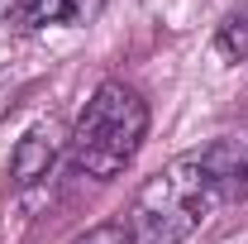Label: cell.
Masks as SVG:
<instances>
[{"instance_id": "cell-1", "label": "cell", "mask_w": 248, "mask_h": 244, "mask_svg": "<svg viewBox=\"0 0 248 244\" xmlns=\"http://www.w3.org/2000/svg\"><path fill=\"white\" fill-rule=\"evenodd\" d=\"M215 206H219L215 177L205 173L201 149H191L139 187L129 220H124L129 244H182L186 235L201 230V220Z\"/></svg>"}, {"instance_id": "cell-2", "label": "cell", "mask_w": 248, "mask_h": 244, "mask_svg": "<svg viewBox=\"0 0 248 244\" xmlns=\"http://www.w3.org/2000/svg\"><path fill=\"white\" fill-rule=\"evenodd\" d=\"M143 134H148V101L124 82H100L67 139L72 168L91 182H110L134 163Z\"/></svg>"}, {"instance_id": "cell-3", "label": "cell", "mask_w": 248, "mask_h": 244, "mask_svg": "<svg viewBox=\"0 0 248 244\" xmlns=\"http://www.w3.org/2000/svg\"><path fill=\"white\" fill-rule=\"evenodd\" d=\"M201 163H205V173L215 177L219 201H244L248 196V124L210 139V144L201 149Z\"/></svg>"}, {"instance_id": "cell-4", "label": "cell", "mask_w": 248, "mask_h": 244, "mask_svg": "<svg viewBox=\"0 0 248 244\" xmlns=\"http://www.w3.org/2000/svg\"><path fill=\"white\" fill-rule=\"evenodd\" d=\"M58 153H62V129L53 120H38L33 129H24V139L10 153V182L15 187H38L58 168Z\"/></svg>"}, {"instance_id": "cell-5", "label": "cell", "mask_w": 248, "mask_h": 244, "mask_svg": "<svg viewBox=\"0 0 248 244\" xmlns=\"http://www.w3.org/2000/svg\"><path fill=\"white\" fill-rule=\"evenodd\" d=\"M91 0H19V10L10 15L19 29H48V24H77L86 19Z\"/></svg>"}, {"instance_id": "cell-6", "label": "cell", "mask_w": 248, "mask_h": 244, "mask_svg": "<svg viewBox=\"0 0 248 244\" xmlns=\"http://www.w3.org/2000/svg\"><path fill=\"white\" fill-rule=\"evenodd\" d=\"M215 48L229 62H248V0L239 10H229V19H224L219 34H215Z\"/></svg>"}, {"instance_id": "cell-7", "label": "cell", "mask_w": 248, "mask_h": 244, "mask_svg": "<svg viewBox=\"0 0 248 244\" xmlns=\"http://www.w3.org/2000/svg\"><path fill=\"white\" fill-rule=\"evenodd\" d=\"M72 244H129V230L124 220H105V225H91L86 235H77Z\"/></svg>"}, {"instance_id": "cell-8", "label": "cell", "mask_w": 248, "mask_h": 244, "mask_svg": "<svg viewBox=\"0 0 248 244\" xmlns=\"http://www.w3.org/2000/svg\"><path fill=\"white\" fill-rule=\"evenodd\" d=\"M15 10H19V0H0V19H5V15H15Z\"/></svg>"}]
</instances>
